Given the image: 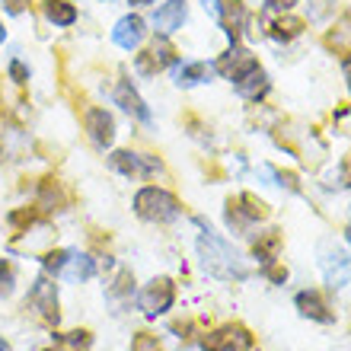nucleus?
<instances>
[{"mask_svg": "<svg viewBox=\"0 0 351 351\" xmlns=\"http://www.w3.org/2000/svg\"><path fill=\"white\" fill-rule=\"evenodd\" d=\"M195 223L202 227V233H198V256H202V265L208 275L221 278V281H243L250 275V268H246L240 250L233 243L217 237L204 221H195Z\"/></svg>", "mask_w": 351, "mask_h": 351, "instance_id": "nucleus-1", "label": "nucleus"}, {"mask_svg": "<svg viewBox=\"0 0 351 351\" xmlns=\"http://www.w3.org/2000/svg\"><path fill=\"white\" fill-rule=\"evenodd\" d=\"M134 211H138V217H144L150 223H169L179 217V202H176L167 189L147 185V189H141L134 195Z\"/></svg>", "mask_w": 351, "mask_h": 351, "instance_id": "nucleus-2", "label": "nucleus"}, {"mask_svg": "<svg viewBox=\"0 0 351 351\" xmlns=\"http://www.w3.org/2000/svg\"><path fill=\"white\" fill-rule=\"evenodd\" d=\"M42 265H45L51 275L67 278V281H86V278H93V271H96L90 256H84V252H77V250L48 252L45 259H42Z\"/></svg>", "mask_w": 351, "mask_h": 351, "instance_id": "nucleus-3", "label": "nucleus"}, {"mask_svg": "<svg viewBox=\"0 0 351 351\" xmlns=\"http://www.w3.org/2000/svg\"><path fill=\"white\" fill-rule=\"evenodd\" d=\"M26 310H32V316H36L38 323L58 326V319H61V313H58V294L48 278H38L36 285H32V291L26 297Z\"/></svg>", "mask_w": 351, "mask_h": 351, "instance_id": "nucleus-4", "label": "nucleus"}, {"mask_svg": "<svg viewBox=\"0 0 351 351\" xmlns=\"http://www.w3.org/2000/svg\"><path fill=\"white\" fill-rule=\"evenodd\" d=\"M173 297H176V287L169 278H154L144 291H141L138 297V304L141 310L147 316H160V313H167L169 306H173Z\"/></svg>", "mask_w": 351, "mask_h": 351, "instance_id": "nucleus-5", "label": "nucleus"}, {"mask_svg": "<svg viewBox=\"0 0 351 351\" xmlns=\"http://www.w3.org/2000/svg\"><path fill=\"white\" fill-rule=\"evenodd\" d=\"M204 351H250L252 348V335L243 326H223L217 332H211L202 342Z\"/></svg>", "mask_w": 351, "mask_h": 351, "instance_id": "nucleus-6", "label": "nucleus"}, {"mask_svg": "<svg viewBox=\"0 0 351 351\" xmlns=\"http://www.w3.org/2000/svg\"><path fill=\"white\" fill-rule=\"evenodd\" d=\"M319 268H323V278H326V285L329 287L351 285V259L342 250H323Z\"/></svg>", "mask_w": 351, "mask_h": 351, "instance_id": "nucleus-7", "label": "nucleus"}, {"mask_svg": "<svg viewBox=\"0 0 351 351\" xmlns=\"http://www.w3.org/2000/svg\"><path fill=\"white\" fill-rule=\"evenodd\" d=\"M109 167L125 176H150L154 169H160V160L141 157V154H131V150H115L109 157Z\"/></svg>", "mask_w": 351, "mask_h": 351, "instance_id": "nucleus-8", "label": "nucleus"}, {"mask_svg": "<svg viewBox=\"0 0 351 351\" xmlns=\"http://www.w3.org/2000/svg\"><path fill=\"white\" fill-rule=\"evenodd\" d=\"M112 42L119 48H125V51H134V48L144 42V19L141 16H125L115 23V29H112Z\"/></svg>", "mask_w": 351, "mask_h": 351, "instance_id": "nucleus-9", "label": "nucleus"}, {"mask_svg": "<svg viewBox=\"0 0 351 351\" xmlns=\"http://www.w3.org/2000/svg\"><path fill=\"white\" fill-rule=\"evenodd\" d=\"M86 131H90L93 144H99V147H109L112 138H115V121L106 109H90L86 112Z\"/></svg>", "mask_w": 351, "mask_h": 351, "instance_id": "nucleus-10", "label": "nucleus"}, {"mask_svg": "<svg viewBox=\"0 0 351 351\" xmlns=\"http://www.w3.org/2000/svg\"><path fill=\"white\" fill-rule=\"evenodd\" d=\"M185 0H169V3H163V7L157 10V16H154V26H157L160 36H169V32H176V29L185 23Z\"/></svg>", "mask_w": 351, "mask_h": 351, "instance_id": "nucleus-11", "label": "nucleus"}, {"mask_svg": "<svg viewBox=\"0 0 351 351\" xmlns=\"http://www.w3.org/2000/svg\"><path fill=\"white\" fill-rule=\"evenodd\" d=\"M115 102H119L125 112H131L138 121H144V125L150 121V109L144 106V99H141L138 90H134L128 80H121V84H119V90H115Z\"/></svg>", "mask_w": 351, "mask_h": 351, "instance_id": "nucleus-12", "label": "nucleus"}, {"mask_svg": "<svg viewBox=\"0 0 351 351\" xmlns=\"http://www.w3.org/2000/svg\"><path fill=\"white\" fill-rule=\"evenodd\" d=\"M297 310L316 323H332V313H329V306L323 304V297L316 294V291H300L297 294Z\"/></svg>", "mask_w": 351, "mask_h": 351, "instance_id": "nucleus-13", "label": "nucleus"}, {"mask_svg": "<svg viewBox=\"0 0 351 351\" xmlns=\"http://www.w3.org/2000/svg\"><path fill=\"white\" fill-rule=\"evenodd\" d=\"M256 67V58L250 55V51H243V48H230V55L221 61V74L230 77V80H240L246 71H252Z\"/></svg>", "mask_w": 351, "mask_h": 351, "instance_id": "nucleus-14", "label": "nucleus"}, {"mask_svg": "<svg viewBox=\"0 0 351 351\" xmlns=\"http://www.w3.org/2000/svg\"><path fill=\"white\" fill-rule=\"evenodd\" d=\"M169 61H173V48H169L167 42H154V48L138 58V67L144 74H154V71H163Z\"/></svg>", "mask_w": 351, "mask_h": 351, "instance_id": "nucleus-15", "label": "nucleus"}, {"mask_svg": "<svg viewBox=\"0 0 351 351\" xmlns=\"http://www.w3.org/2000/svg\"><path fill=\"white\" fill-rule=\"evenodd\" d=\"M217 19L227 26L230 38H237L243 32V26H246V10H243L240 0H227V3H221V10H217Z\"/></svg>", "mask_w": 351, "mask_h": 351, "instance_id": "nucleus-16", "label": "nucleus"}, {"mask_svg": "<svg viewBox=\"0 0 351 351\" xmlns=\"http://www.w3.org/2000/svg\"><path fill=\"white\" fill-rule=\"evenodd\" d=\"M237 90L243 93V96H250V99H256L259 93L268 90V80H265V71H262L259 64L252 67V71H246V74L237 80Z\"/></svg>", "mask_w": 351, "mask_h": 351, "instance_id": "nucleus-17", "label": "nucleus"}, {"mask_svg": "<svg viewBox=\"0 0 351 351\" xmlns=\"http://www.w3.org/2000/svg\"><path fill=\"white\" fill-rule=\"evenodd\" d=\"M45 16L51 19L55 26H74L77 10H74V3H67V0H45Z\"/></svg>", "mask_w": 351, "mask_h": 351, "instance_id": "nucleus-18", "label": "nucleus"}, {"mask_svg": "<svg viewBox=\"0 0 351 351\" xmlns=\"http://www.w3.org/2000/svg\"><path fill=\"white\" fill-rule=\"evenodd\" d=\"M211 77V64H204V61H192V64H182L176 71V84L179 86H195L208 80Z\"/></svg>", "mask_w": 351, "mask_h": 351, "instance_id": "nucleus-19", "label": "nucleus"}, {"mask_svg": "<svg viewBox=\"0 0 351 351\" xmlns=\"http://www.w3.org/2000/svg\"><path fill=\"white\" fill-rule=\"evenodd\" d=\"M300 32H304V23L294 16L275 19V23H271V38H278V42H291V38H297Z\"/></svg>", "mask_w": 351, "mask_h": 351, "instance_id": "nucleus-20", "label": "nucleus"}, {"mask_svg": "<svg viewBox=\"0 0 351 351\" xmlns=\"http://www.w3.org/2000/svg\"><path fill=\"white\" fill-rule=\"evenodd\" d=\"M13 287H16V268L7 259H0V297H10Z\"/></svg>", "mask_w": 351, "mask_h": 351, "instance_id": "nucleus-21", "label": "nucleus"}, {"mask_svg": "<svg viewBox=\"0 0 351 351\" xmlns=\"http://www.w3.org/2000/svg\"><path fill=\"white\" fill-rule=\"evenodd\" d=\"M275 250H278V233H268L262 243H256V256L262 262H271L275 259Z\"/></svg>", "mask_w": 351, "mask_h": 351, "instance_id": "nucleus-22", "label": "nucleus"}, {"mask_svg": "<svg viewBox=\"0 0 351 351\" xmlns=\"http://www.w3.org/2000/svg\"><path fill=\"white\" fill-rule=\"evenodd\" d=\"M131 351H163V348H160V342L154 339V335L141 332V335H134V342H131Z\"/></svg>", "mask_w": 351, "mask_h": 351, "instance_id": "nucleus-23", "label": "nucleus"}, {"mask_svg": "<svg viewBox=\"0 0 351 351\" xmlns=\"http://www.w3.org/2000/svg\"><path fill=\"white\" fill-rule=\"evenodd\" d=\"M67 345L74 351H90V332H80V329H77V332L67 335Z\"/></svg>", "mask_w": 351, "mask_h": 351, "instance_id": "nucleus-24", "label": "nucleus"}, {"mask_svg": "<svg viewBox=\"0 0 351 351\" xmlns=\"http://www.w3.org/2000/svg\"><path fill=\"white\" fill-rule=\"evenodd\" d=\"M61 204L64 202V198H61V189H58V185H51V182H45V198H42V204H45V211H48V204Z\"/></svg>", "mask_w": 351, "mask_h": 351, "instance_id": "nucleus-25", "label": "nucleus"}, {"mask_svg": "<svg viewBox=\"0 0 351 351\" xmlns=\"http://www.w3.org/2000/svg\"><path fill=\"white\" fill-rule=\"evenodd\" d=\"M10 77H13L16 84H26V80H29L26 64H23V61H13V64H10Z\"/></svg>", "mask_w": 351, "mask_h": 351, "instance_id": "nucleus-26", "label": "nucleus"}, {"mask_svg": "<svg viewBox=\"0 0 351 351\" xmlns=\"http://www.w3.org/2000/svg\"><path fill=\"white\" fill-rule=\"evenodd\" d=\"M3 3H7V10H10V13H23V10H26V3H29V0H3Z\"/></svg>", "mask_w": 351, "mask_h": 351, "instance_id": "nucleus-27", "label": "nucleus"}, {"mask_svg": "<svg viewBox=\"0 0 351 351\" xmlns=\"http://www.w3.org/2000/svg\"><path fill=\"white\" fill-rule=\"evenodd\" d=\"M268 7H275V10H291L297 3V0H265Z\"/></svg>", "mask_w": 351, "mask_h": 351, "instance_id": "nucleus-28", "label": "nucleus"}, {"mask_svg": "<svg viewBox=\"0 0 351 351\" xmlns=\"http://www.w3.org/2000/svg\"><path fill=\"white\" fill-rule=\"evenodd\" d=\"M345 74H348V80H351V61H345Z\"/></svg>", "mask_w": 351, "mask_h": 351, "instance_id": "nucleus-29", "label": "nucleus"}, {"mask_svg": "<svg viewBox=\"0 0 351 351\" xmlns=\"http://www.w3.org/2000/svg\"><path fill=\"white\" fill-rule=\"evenodd\" d=\"M131 3H154V0H131Z\"/></svg>", "mask_w": 351, "mask_h": 351, "instance_id": "nucleus-30", "label": "nucleus"}, {"mask_svg": "<svg viewBox=\"0 0 351 351\" xmlns=\"http://www.w3.org/2000/svg\"><path fill=\"white\" fill-rule=\"evenodd\" d=\"M0 351H7V342H3V339H0Z\"/></svg>", "mask_w": 351, "mask_h": 351, "instance_id": "nucleus-31", "label": "nucleus"}, {"mask_svg": "<svg viewBox=\"0 0 351 351\" xmlns=\"http://www.w3.org/2000/svg\"><path fill=\"white\" fill-rule=\"evenodd\" d=\"M3 36H7V32H3V26H0V42H3Z\"/></svg>", "mask_w": 351, "mask_h": 351, "instance_id": "nucleus-32", "label": "nucleus"}, {"mask_svg": "<svg viewBox=\"0 0 351 351\" xmlns=\"http://www.w3.org/2000/svg\"><path fill=\"white\" fill-rule=\"evenodd\" d=\"M345 237H348V243H351V227H348V233H345Z\"/></svg>", "mask_w": 351, "mask_h": 351, "instance_id": "nucleus-33", "label": "nucleus"}, {"mask_svg": "<svg viewBox=\"0 0 351 351\" xmlns=\"http://www.w3.org/2000/svg\"><path fill=\"white\" fill-rule=\"evenodd\" d=\"M48 351H61V348H48Z\"/></svg>", "mask_w": 351, "mask_h": 351, "instance_id": "nucleus-34", "label": "nucleus"}]
</instances>
